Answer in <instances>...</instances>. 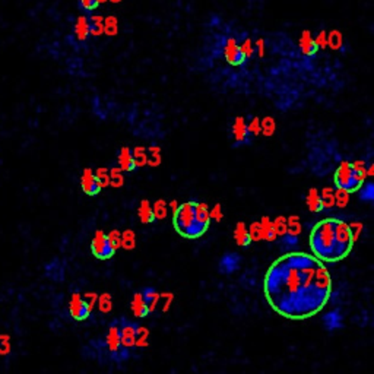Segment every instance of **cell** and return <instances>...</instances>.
Returning <instances> with one entry per match:
<instances>
[{
  "mask_svg": "<svg viewBox=\"0 0 374 374\" xmlns=\"http://www.w3.org/2000/svg\"><path fill=\"white\" fill-rule=\"evenodd\" d=\"M263 292L280 316L303 320L316 316L327 304L332 278L319 259L292 251L271 265L263 280Z\"/></svg>",
  "mask_w": 374,
  "mask_h": 374,
  "instance_id": "1",
  "label": "cell"
},
{
  "mask_svg": "<svg viewBox=\"0 0 374 374\" xmlns=\"http://www.w3.org/2000/svg\"><path fill=\"white\" fill-rule=\"evenodd\" d=\"M310 249L320 262H339L348 253L339 246L335 234V218L320 221L310 234Z\"/></svg>",
  "mask_w": 374,
  "mask_h": 374,
  "instance_id": "2",
  "label": "cell"
},
{
  "mask_svg": "<svg viewBox=\"0 0 374 374\" xmlns=\"http://www.w3.org/2000/svg\"><path fill=\"white\" fill-rule=\"evenodd\" d=\"M173 224L176 231L188 240L200 238L206 231L208 225L200 224L194 215V202H186L179 206V209L173 214Z\"/></svg>",
  "mask_w": 374,
  "mask_h": 374,
  "instance_id": "3",
  "label": "cell"
},
{
  "mask_svg": "<svg viewBox=\"0 0 374 374\" xmlns=\"http://www.w3.org/2000/svg\"><path fill=\"white\" fill-rule=\"evenodd\" d=\"M117 325H119V335H120L122 345L127 351L133 352L136 348H142L146 345L148 332L145 330L143 326H140L139 323L133 320H129L126 316H120L117 319Z\"/></svg>",
  "mask_w": 374,
  "mask_h": 374,
  "instance_id": "4",
  "label": "cell"
},
{
  "mask_svg": "<svg viewBox=\"0 0 374 374\" xmlns=\"http://www.w3.org/2000/svg\"><path fill=\"white\" fill-rule=\"evenodd\" d=\"M335 183L338 188H343L346 191H355L361 187V182L357 177V174L354 173L351 162L349 161H342L335 173Z\"/></svg>",
  "mask_w": 374,
  "mask_h": 374,
  "instance_id": "5",
  "label": "cell"
},
{
  "mask_svg": "<svg viewBox=\"0 0 374 374\" xmlns=\"http://www.w3.org/2000/svg\"><path fill=\"white\" fill-rule=\"evenodd\" d=\"M91 251H93V254L96 259L108 260L116 254L117 250L111 246V243L108 240V235L104 231L98 230L95 233V235H94L93 241H91Z\"/></svg>",
  "mask_w": 374,
  "mask_h": 374,
  "instance_id": "6",
  "label": "cell"
},
{
  "mask_svg": "<svg viewBox=\"0 0 374 374\" xmlns=\"http://www.w3.org/2000/svg\"><path fill=\"white\" fill-rule=\"evenodd\" d=\"M69 313L76 322H84L91 314V303L87 301L81 294L75 292L69 301Z\"/></svg>",
  "mask_w": 374,
  "mask_h": 374,
  "instance_id": "7",
  "label": "cell"
},
{
  "mask_svg": "<svg viewBox=\"0 0 374 374\" xmlns=\"http://www.w3.org/2000/svg\"><path fill=\"white\" fill-rule=\"evenodd\" d=\"M243 263V257L240 253L235 251H227L221 256L218 262V272L221 275H233L237 271H240Z\"/></svg>",
  "mask_w": 374,
  "mask_h": 374,
  "instance_id": "8",
  "label": "cell"
},
{
  "mask_svg": "<svg viewBox=\"0 0 374 374\" xmlns=\"http://www.w3.org/2000/svg\"><path fill=\"white\" fill-rule=\"evenodd\" d=\"M224 56H225V60L230 63L231 66H240L243 64V62L246 60L240 51V47H238V43L237 40L234 38H228L225 41V46H224Z\"/></svg>",
  "mask_w": 374,
  "mask_h": 374,
  "instance_id": "9",
  "label": "cell"
},
{
  "mask_svg": "<svg viewBox=\"0 0 374 374\" xmlns=\"http://www.w3.org/2000/svg\"><path fill=\"white\" fill-rule=\"evenodd\" d=\"M322 323L325 330L327 332H335L343 327V316L339 310H330V312L325 313L322 317Z\"/></svg>",
  "mask_w": 374,
  "mask_h": 374,
  "instance_id": "10",
  "label": "cell"
},
{
  "mask_svg": "<svg viewBox=\"0 0 374 374\" xmlns=\"http://www.w3.org/2000/svg\"><path fill=\"white\" fill-rule=\"evenodd\" d=\"M81 186H82V190L84 193H87L88 196H95L99 193L101 187L98 185L96 179H95V174L91 168H85L82 176H81Z\"/></svg>",
  "mask_w": 374,
  "mask_h": 374,
  "instance_id": "11",
  "label": "cell"
},
{
  "mask_svg": "<svg viewBox=\"0 0 374 374\" xmlns=\"http://www.w3.org/2000/svg\"><path fill=\"white\" fill-rule=\"evenodd\" d=\"M233 135H234L235 145H241V143L249 142V130H247V123H246L244 117H241V116L235 117V120L233 123Z\"/></svg>",
  "mask_w": 374,
  "mask_h": 374,
  "instance_id": "12",
  "label": "cell"
},
{
  "mask_svg": "<svg viewBox=\"0 0 374 374\" xmlns=\"http://www.w3.org/2000/svg\"><path fill=\"white\" fill-rule=\"evenodd\" d=\"M130 307H132V313L139 319H145L151 313L149 307L143 303V300L140 297V292H135V295L132 298V303H130Z\"/></svg>",
  "mask_w": 374,
  "mask_h": 374,
  "instance_id": "13",
  "label": "cell"
},
{
  "mask_svg": "<svg viewBox=\"0 0 374 374\" xmlns=\"http://www.w3.org/2000/svg\"><path fill=\"white\" fill-rule=\"evenodd\" d=\"M300 48L304 56H314L317 53L319 48L314 43V38H313L310 31H303L301 37H300Z\"/></svg>",
  "mask_w": 374,
  "mask_h": 374,
  "instance_id": "14",
  "label": "cell"
},
{
  "mask_svg": "<svg viewBox=\"0 0 374 374\" xmlns=\"http://www.w3.org/2000/svg\"><path fill=\"white\" fill-rule=\"evenodd\" d=\"M234 240H235V243H237L240 247H249L250 244H251L249 228L246 227L244 222H238V224L235 225V230H234Z\"/></svg>",
  "mask_w": 374,
  "mask_h": 374,
  "instance_id": "15",
  "label": "cell"
},
{
  "mask_svg": "<svg viewBox=\"0 0 374 374\" xmlns=\"http://www.w3.org/2000/svg\"><path fill=\"white\" fill-rule=\"evenodd\" d=\"M298 244H300L298 235H292L289 233H285L283 235H280V240H278V246H280V249L283 253H292V251H295L297 247H298Z\"/></svg>",
  "mask_w": 374,
  "mask_h": 374,
  "instance_id": "16",
  "label": "cell"
},
{
  "mask_svg": "<svg viewBox=\"0 0 374 374\" xmlns=\"http://www.w3.org/2000/svg\"><path fill=\"white\" fill-rule=\"evenodd\" d=\"M119 168L122 171H133L136 167H135V161H133V156H132V151L129 148L123 146L119 152Z\"/></svg>",
  "mask_w": 374,
  "mask_h": 374,
  "instance_id": "17",
  "label": "cell"
},
{
  "mask_svg": "<svg viewBox=\"0 0 374 374\" xmlns=\"http://www.w3.org/2000/svg\"><path fill=\"white\" fill-rule=\"evenodd\" d=\"M259 225H260L262 240H266V241H275L277 240V233L274 230V224H272L271 219L268 217H263L259 221Z\"/></svg>",
  "mask_w": 374,
  "mask_h": 374,
  "instance_id": "18",
  "label": "cell"
},
{
  "mask_svg": "<svg viewBox=\"0 0 374 374\" xmlns=\"http://www.w3.org/2000/svg\"><path fill=\"white\" fill-rule=\"evenodd\" d=\"M138 217H139L142 224H151V222L155 221L154 212H152V205L149 203V200L143 199L140 202L139 209H138Z\"/></svg>",
  "mask_w": 374,
  "mask_h": 374,
  "instance_id": "19",
  "label": "cell"
},
{
  "mask_svg": "<svg viewBox=\"0 0 374 374\" xmlns=\"http://www.w3.org/2000/svg\"><path fill=\"white\" fill-rule=\"evenodd\" d=\"M306 203L309 206V209L312 212H322L323 211V206H322V200H320V191L316 188V187H312L307 193V197H306Z\"/></svg>",
  "mask_w": 374,
  "mask_h": 374,
  "instance_id": "20",
  "label": "cell"
},
{
  "mask_svg": "<svg viewBox=\"0 0 374 374\" xmlns=\"http://www.w3.org/2000/svg\"><path fill=\"white\" fill-rule=\"evenodd\" d=\"M75 35L79 41H87L90 37V21L87 16H79L75 24Z\"/></svg>",
  "mask_w": 374,
  "mask_h": 374,
  "instance_id": "21",
  "label": "cell"
},
{
  "mask_svg": "<svg viewBox=\"0 0 374 374\" xmlns=\"http://www.w3.org/2000/svg\"><path fill=\"white\" fill-rule=\"evenodd\" d=\"M140 292V297L143 300V303L149 307V310L152 312L154 307L156 306L158 300H159V294L156 292V289L154 286H145L143 289L139 291Z\"/></svg>",
  "mask_w": 374,
  "mask_h": 374,
  "instance_id": "22",
  "label": "cell"
},
{
  "mask_svg": "<svg viewBox=\"0 0 374 374\" xmlns=\"http://www.w3.org/2000/svg\"><path fill=\"white\" fill-rule=\"evenodd\" d=\"M194 215H196V219H197L200 224L209 227L211 217H209V208H208L206 203H196V202H194Z\"/></svg>",
  "mask_w": 374,
  "mask_h": 374,
  "instance_id": "23",
  "label": "cell"
},
{
  "mask_svg": "<svg viewBox=\"0 0 374 374\" xmlns=\"http://www.w3.org/2000/svg\"><path fill=\"white\" fill-rule=\"evenodd\" d=\"M90 21V34L94 37H99L104 34V18L99 15H93L88 18Z\"/></svg>",
  "mask_w": 374,
  "mask_h": 374,
  "instance_id": "24",
  "label": "cell"
},
{
  "mask_svg": "<svg viewBox=\"0 0 374 374\" xmlns=\"http://www.w3.org/2000/svg\"><path fill=\"white\" fill-rule=\"evenodd\" d=\"M327 46H329V48H332L335 51L341 50L343 46L342 32L338 31V30H332V31L329 32V35H327Z\"/></svg>",
  "mask_w": 374,
  "mask_h": 374,
  "instance_id": "25",
  "label": "cell"
},
{
  "mask_svg": "<svg viewBox=\"0 0 374 374\" xmlns=\"http://www.w3.org/2000/svg\"><path fill=\"white\" fill-rule=\"evenodd\" d=\"M320 200H322V206L323 209H330L335 206V194H333V188L332 187H325L320 193Z\"/></svg>",
  "mask_w": 374,
  "mask_h": 374,
  "instance_id": "26",
  "label": "cell"
},
{
  "mask_svg": "<svg viewBox=\"0 0 374 374\" xmlns=\"http://www.w3.org/2000/svg\"><path fill=\"white\" fill-rule=\"evenodd\" d=\"M132 156L135 161V167H145L148 165V152L143 146H136L132 151Z\"/></svg>",
  "mask_w": 374,
  "mask_h": 374,
  "instance_id": "27",
  "label": "cell"
},
{
  "mask_svg": "<svg viewBox=\"0 0 374 374\" xmlns=\"http://www.w3.org/2000/svg\"><path fill=\"white\" fill-rule=\"evenodd\" d=\"M277 130V123L274 117H265L260 120V133L263 136H272Z\"/></svg>",
  "mask_w": 374,
  "mask_h": 374,
  "instance_id": "28",
  "label": "cell"
},
{
  "mask_svg": "<svg viewBox=\"0 0 374 374\" xmlns=\"http://www.w3.org/2000/svg\"><path fill=\"white\" fill-rule=\"evenodd\" d=\"M351 167H352L354 173L357 174V177L360 179V182L364 183V180L367 179V168H369L367 164H366V161L364 159H355L351 164Z\"/></svg>",
  "mask_w": 374,
  "mask_h": 374,
  "instance_id": "29",
  "label": "cell"
},
{
  "mask_svg": "<svg viewBox=\"0 0 374 374\" xmlns=\"http://www.w3.org/2000/svg\"><path fill=\"white\" fill-rule=\"evenodd\" d=\"M119 32V22L116 16H107L104 18V34L108 37H114Z\"/></svg>",
  "mask_w": 374,
  "mask_h": 374,
  "instance_id": "30",
  "label": "cell"
},
{
  "mask_svg": "<svg viewBox=\"0 0 374 374\" xmlns=\"http://www.w3.org/2000/svg\"><path fill=\"white\" fill-rule=\"evenodd\" d=\"M123 185H125V177L122 174V170L119 167L111 168L110 170V186L119 188V187H122Z\"/></svg>",
  "mask_w": 374,
  "mask_h": 374,
  "instance_id": "31",
  "label": "cell"
},
{
  "mask_svg": "<svg viewBox=\"0 0 374 374\" xmlns=\"http://www.w3.org/2000/svg\"><path fill=\"white\" fill-rule=\"evenodd\" d=\"M152 212H154V217L155 219H164L168 214V205L165 200L162 199H158L155 203H154V208H152Z\"/></svg>",
  "mask_w": 374,
  "mask_h": 374,
  "instance_id": "32",
  "label": "cell"
},
{
  "mask_svg": "<svg viewBox=\"0 0 374 374\" xmlns=\"http://www.w3.org/2000/svg\"><path fill=\"white\" fill-rule=\"evenodd\" d=\"M95 179L98 182L99 187H107L110 186V171L104 167H99L96 171H95Z\"/></svg>",
  "mask_w": 374,
  "mask_h": 374,
  "instance_id": "33",
  "label": "cell"
},
{
  "mask_svg": "<svg viewBox=\"0 0 374 374\" xmlns=\"http://www.w3.org/2000/svg\"><path fill=\"white\" fill-rule=\"evenodd\" d=\"M360 199L369 203H373L374 200V185L370 182L363 187H360Z\"/></svg>",
  "mask_w": 374,
  "mask_h": 374,
  "instance_id": "34",
  "label": "cell"
},
{
  "mask_svg": "<svg viewBox=\"0 0 374 374\" xmlns=\"http://www.w3.org/2000/svg\"><path fill=\"white\" fill-rule=\"evenodd\" d=\"M335 194V205L338 208H345L349 202V191L343 190V188H336L333 190Z\"/></svg>",
  "mask_w": 374,
  "mask_h": 374,
  "instance_id": "35",
  "label": "cell"
},
{
  "mask_svg": "<svg viewBox=\"0 0 374 374\" xmlns=\"http://www.w3.org/2000/svg\"><path fill=\"white\" fill-rule=\"evenodd\" d=\"M286 233L292 234V235H300L301 233V224L298 217H289L286 219Z\"/></svg>",
  "mask_w": 374,
  "mask_h": 374,
  "instance_id": "36",
  "label": "cell"
},
{
  "mask_svg": "<svg viewBox=\"0 0 374 374\" xmlns=\"http://www.w3.org/2000/svg\"><path fill=\"white\" fill-rule=\"evenodd\" d=\"M238 47H240V51H241V54H243L244 59H251L253 57V54H254V43L250 38L243 40L241 44H238Z\"/></svg>",
  "mask_w": 374,
  "mask_h": 374,
  "instance_id": "37",
  "label": "cell"
},
{
  "mask_svg": "<svg viewBox=\"0 0 374 374\" xmlns=\"http://www.w3.org/2000/svg\"><path fill=\"white\" fill-rule=\"evenodd\" d=\"M136 246V237L135 233L130 230H126L125 233L122 234V247H125L126 250L135 249Z\"/></svg>",
  "mask_w": 374,
  "mask_h": 374,
  "instance_id": "38",
  "label": "cell"
},
{
  "mask_svg": "<svg viewBox=\"0 0 374 374\" xmlns=\"http://www.w3.org/2000/svg\"><path fill=\"white\" fill-rule=\"evenodd\" d=\"M161 164V148L159 146H151L149 155H148V165L158 167Z\"/></svg>",
  "mask_w": 374,
  "mask_h": 374,
  "instance_id": "39",
  "label": "cell"
},
{
  "mask_svg": "<svg viewBox=\"0 0 374 374\" xmlns=\"http://www.w3.org/2000/svg\"><path fill=\"white\" fill-rule=\"evenodd\" d=\"M274 230L277 233V237H280L286 233V218L285 217H278L275 221H272Z\"/></svg>",
  "mask_w": 374,
  "mask_h": 374,
  "instance_id": "40",
  "label": "cell"
},
{
  "mask_svg": "<svg viewBox=\"0 0 374 374\" xmlns=\"http://www.w3.org/2000/svg\"><path fill=\"white\" fill-rule=\"evenodd\" d=\"M108 235V240H110V243H111V246L114 247V249L117 250L119 247H122V233L120 231H117V230H113L110 234H107Z\"/></svg>",
  "mask_w": 374,
  "mask_h": 374,
  "instance_id": "41",
  "label": "cell"
},
{
  "mask_svg": "<svg viewBox=\"0 0 374 374\" xmlns=\"http://www.w3.org/2000/svg\"><path fill=\"white\" fill-rule=\"evenodd\" d=\"M249 234L251 241H259V240H262V233H260V225H259V222H253V224L250 225Z\"/></svg>",
  "mask_w": 374,
  "mask_h": 374,
  "instance_id": "42",
  "label": "cell"
},
{
  "mask_svg": "<svg viewBox=\"0 0 374 374\" xmlns=\"http://www.w3.org/2000/svg\"><path fill=\"white\" fill-rule=\"evenodd\" d=\"M247 130H249V135H251V136H259L260 135V120H259V117H253L250 120V123L247 125Z\"/></svg>",
  "mask_w": 374,
  "mask_h": 374,
  "instance_id": "43",
  "label": "cell"
},
{
  "mask_svg": "<svg viewBox=\"0 0 374 374\" xmlns=\"http://www.w3.org/2000/svg\"><path fill=\"white\" fill-rule=\"evenodd\" d=\"M9 335H0V355H7L10 352Z\"/></svg>",
  "mask_w": 374,
  "mask_h": 374,
  "instance_id": "44",
  "label": "cell"
},
{
  "mask_svg": "<svg viewBox=\"0 0 374 374\" xmlns=\"http://www.w3.org/2000/svg\"><path fill=\"white\" fill-rule=\"evenodd\" d=\"M314 43H316L317 48H326V47H327V32H319V34L316 35V38H314Z\"/></svg>",
  "mask_w": 374,
  "mask_h": 374,
  "instance_id": "45",
  "label": "cell"
},
{
  "mask_svg": "<svg viewBox=\"0 0 374 374\" xmlns=\"http://www.w3.org/2000/svg\"><path fill=\"white\" fill-rule=\"evenodd\" d=\"M265 40L263 38H257L254 43V53L259 54V57H265Z\"/></svg>",
  "mask_w": 374,
  "mask_h": 374,
  "instance_id": "46",
  "label": "cell"
},
{
  "mask_svg": "<svg viewBox=\"0 0 374 374\" xmlns=\"http://www.w3.org/2000/svg\"><path fill=\"white\" fill-rule=\"evenodd\" d=\"M209 217L211 219H214V221H221L222 217H224V212H222V208H221V205H215L211 211H209Z\"/></svg>",
  "mask_w": 374,
  "mask_h": 374,
  "instance_id": "47",
  "label": "cell"
},
{
  "mask_svg": "<svg viewBox=\"0 0 374 374\" xmlns=\"http://www.w3.org/2000/svg\"><path fill=\"white\" fill-rule=\"evenodd\" d=\"M79 4L85 10H94L98 7L99 3H98V0H79Z\"/></svg>",
  "mask_w": 374,
  "mask_h": 374,
  "instance_id": "48",
  "label": "cell"
},
{
  "mask_svg": "<svg viewBox=\"0 0 374 374\" xmlns=\"http://www.w3.org/2000/svg\"><path fill=\"white\" fill-rule=\"evenodd\" d=\"M99 309L101 312H110L111 310V301H110V297L108 295H102L101 300H99Z\"/></svg>",
  "mask_w": 374,
  "mask_h": 374,
  "instance_id": "49",
  "label": "cell"
},
{
  "mask_svg": "<svg viewBox=\"0 0 374 374\" xmlns=\"http://www.w3.org/2000/svg\"><path fill=\"white\" fill-rule=\"evenodd\" d=\"M179 206H180V205H179V202H177V200H171V202H170V208H171L173 214L179 209Z\"/></svg>",
  "mask_w": 374,
  "mask_h": 374,
  "instance_id": "50",
  "label": "cell"
},
{
  "mask_svg": "<svg viewBox=\"0 0 374 374\" xmlns=\"http://www.w3.org/2000/svg\"><path fill=\"white\" fill-rule=\"evenodd\" d=\"M374 174V167L373 165H370L369 168H367V177H372Z\"/></svg>",
  "mask_w": 374,
  "mask_h": 374,
  "instance_id": "51",
  "label": "cell"
},
{
  "mask_svg": "<svg viewBox=\"0 0 374 374\" xmlns=\"http://www.w3.org/2000/svg\"><path fill=\"white\" fill-rule=\"evenodd\" d=\"M110 1H113V3H120L122 0H110Z\"/></svg>",
  "mask_w": 374,
  "mask_h": 374,
  "instance_id": "52",
  "label": "cell"
},
{
  "mask_svg": "<svg viewBox=\"0 0 374 374\" xmlns=\"http://www.w3.org/2000/svg\"><path fill=\"white\" fill-rule=\"evenodd\" d=\"M107 0H98V3H105Z\"/></svg>",
  "mask_w": 374,
  "mask_h": 374,
  "instance_id": "53",
  "label": "cell"
}]
</instances>
